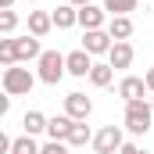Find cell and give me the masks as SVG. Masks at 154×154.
<instances>
[{
    "label": "cell",
    "mask_w": 154,
    "mask_h": 154,
    "mask_svg": "<svg viewBox=\"0 0 154 154\" xmlns=\"http://www.w3.org/2000/svg\"><path fill=\"white\" fill-rule=\"evenodd\" d=\"M50 29H54V14L50 11H29V32L32 36H50Z\"/></svg>",
    "instance_id": "4fadbf2b"
},
{
    "label": "cell",
    "mask_w": 154,
    "mask_h": 154,
    "mask_svg": "<svg viewBox=\"0 0 154 154\" xmlns=\"http://www.w3.org/2000/svg\"><path fill=\"white\" fill-rule=\"evenodd\" d=\"M7 111H11V97L4 93V97H0V115H7Z\"/></svg>",
    "instance_id": "d4e9b609"
},
{
    "label": "cell",
    "mask_w": 154,
    "mask_h": 154,
    "mask_svg": "<svg viewBox=\"0 0 154 154\" xmlns=\"http://www.w3.org/2000/svg\"><path fill=\"white\" fill-rule=\"evenodd\" d=\"M151 122H154L151 100H133V104H125V115H122L125 133H133V136H147V133H151Z\"/></svg>",
    "instance_id": "7a4b0ae2"
},
{
    "label": "cell",
    "mask_w": 154,
    "mask_h": 154,
    "mask_svg": "<svg viewBox=\"0 0 154 154\" xmlns=\"http://www.w3.org/2000/svg\"><path fill=\"white\" fill-rule=\"evenodd\" d=\"M36 75L43 86H57L61 79L68 75V61L61 50H43V57L36 61Z\"/></svg>",
    "instance_id": "3957f363"
},
{
    "label": "cell",
    "mask_w": 154,
    "mask_h": 154,
    "mask_svg": "<svg viewBox=\"0 0 154 154\" xmlns=\"http://www.w3.org/2000/svg\"><path fill=\"white\" fill-rule=\"evenodd\" d=\"M111 82H115V68H111L108 61H97V65H93V72H90V86L104 90V86H111Z\"/></svg>",
    "instance_id": "2e32d148"
},
{
    "label": "cell",
    "mask_w": 154,
    "mask_h": 154,
    "mask_svg": "<svg viewBox=\"0 0 154 154\" xmlns=\"http://www.w3.org/2000/svg\"><path fill=\"white\" fill-rule=\"evenodd\" d=\"M72 125H75V118H68V115H54L50 122H47V140H61V143H68Z\"/></svg>",
    "instance_id": "7c38bea8"
},
{
    "label": "cell",
    "mask_w": 154,
    "mask_h": 154,
    "mask_svg": "<svg viewBox=\"0 0 154 154\" xmlns=\"http://www.w3.org/2000/svg\"><path fill=\"white\" fill-rule=\"evenodd\" d=\"M39 151H43V143H36V136H29V133L14 136V151L11 154H39Z\"/></svg>",
    "instance_id": "d6986e66"
},
{
    "label": "cell",
    "mask_w": 154,
    "mask_h": 154,
    "mask_svg": "<svg viewBox=\"0 0 154 154\" xmlns=\"http://www.w3.org/2000/svg\"><path fill=\"white\" fill-rule=\"evenodd\" d=\"M97 154H118L125 147V125H100L93 133V143H90Z\"/></svg>",
    "instance_id": "277c9868"
},
{
    "label": "cell",
    "mask_w": 154,
    "mask_h": 154,
    "mask_svg": "<svg viewBox=\"0 0 154 154\" xmlns=\"http://www.w3.org/2000/svg\"><path fill=\"white\" fill-rule=\"evenodd\" d=\"M108 22H111V14L104 11V4H86V7H79V25H82V32H90V29H108Z\"/></svg>",
    "instance_id": "52a82bcc"
},
{
    "label": "cell",
    "mask_w": 154,
    "mask_h": 154,
    "mask_svg": "<svg viewBox=\"0 0 154 154\" xmlns=\"http://www.w3.org/2000/svg\"><path fill=\"white\" fill-rule=\"evenodd\" d=\"M39 154H72V147H68V143H61V140H47Z\"/></svg>",
    "instance_id": "603a6c76"
},
{
    "label": "cell",
    "mask_w": 154,
    "mask_h": 154,
    "mask_svg": "<svg viewBox=\"0 0 154 154\" xmlns=\"http://www.w3.org/2000/svg\"><path fill=\"white\" fill-rule=\"evenodd\" d=\"M151 108H154V97H151Z\"/></svg>",
    "instance_id": "f546056e"
},
{
    "label": "cell",
    "mask_w": 154,
    "mask_h": 154,
    "mask_svg": "<svg viewBox=\"0 0 154 154\" xmlns=\"http://www.w3.org/2000/svg\"><path fill=\"white\" fill-rule=\"evenodd\" d=\"M72 7H86V4H93V0H68Z\"/></svg>",
    "instance_id": "4316f807"
},
{
    "label": "cell",
    "mask_w": 154,
    "mask_h": 154,
    "mask_svg": "<svg viewBox=\"0 0 154 154\" xmlns=\"http://www.w3.org/2000/svg\"><path fill=\"white\" fill-rule=\"evenodd\" d=\"M50 14H54V29H72V25H79V7H72L68 0L61 7H54Z\"/></svg>",
    "instance_id": "5bb4252c"
},
{
    "label": "cell",
    "mask_w": 154,
    "mask_h": 154,
    "mask_svg": "<svg viewBox=\"0 0 154 154\" xmlns=\"http://www.w3.org/2000/svg\"><path fill=\"white\" fill-rule=\"evenodd\" d=\"M14 29H18V14H14V7L0 11V36H14Z\"/></svg>",
    "instance_id": "7402d4cb"
},
{
    "label": "cell",
    "mask_w": 154,
    "mask_h": 154,
    "mask_svg": "<svg viewBox=\"0 0 154 154\" xmlns=\"http://www.w3.org/2000/svg\"><path fill=\"white\" fill-rule=\"evenodd\" d=\"M147 79L143 75H122L118 79V97L122 104H133V100H147Z\"/></svg>",
    "instance_id": "8992f818"
},
{
    "label": "cell",
    "mask_w": 154,
    "mask_h": 154,
    "mask_svg": "<svg viewBox=\"0 0 154 154\" xmlns=\"http://www.w3.org/2000/svg\"><path fill=\"white\" fill-rule=\"evenodd\" d=\"M47 122H50V118L43 115V111H25V115H22V133L39 136V133H47Z\"/></svg>",
    "instance_id": "9a60e30c"
},
{
    "label": "cell",
    "mask_w": 154,
    "mask_h": 154,
    "mask_svg": "<svg viewBox=\"0 0 154 154\" xmlns=\"http://www.w3.org/2000/svg\"><path fill=\"white\" fill-rule=\"evenodd\" d=\"M65 115H68V118H75V122H86V118L93 115V100H90L86 93L72 90V93L65 97Z\"/></svg>",
    "instance_id": "9c48e42d"
},
{
    "label": "cell",
    "mask_w": 154,
    "mask_h": 154,
    "mask_svg": "<svg viewBox=\"0 0 154 154\" xmlns=\"http://www.w3.org/2000/svg\"><path fill=\"white\" fill-rule=\"evenodd\" d=\"M14 57H18V65H25V61H39V57H43L39 36H32V32L14 36Z\"/></svg>",
    "instance_id": "ba28073f"
},
{
    "label": "cell",
    "mask_w": 154,
    "mask_h": 154,
    "mask_svg": "<svg viewBox=\"0 0 154 154\" xmlns=\"http://www.w3.org/2000/svg\"><path fill=\"white\" fill-rule=\"evenodd\" d=\"M25 4H39V0H25Z\"/></svg>",
    "instance_id": "f1b7e54d"
},
{
    "label": "cell",
    "mask_w": 154,
    "mask_h": 154,
    "mask_svg": "<svg viewBox=\"0 0 154 154\" xmlns=\"http://www.w3.org/2000/svg\"><path fill=\"white\" fill-rule=\"evenodd\" d=\"M136 4H140V0H104V11H108L111 18H118V14L136 11Z\"/></svg>",
    "instance_id": "44dd1931"
},
{
    "label": "cell",
    "mask_w": 154,
    "mask_h": 154,
    "mask_svg": "<svg viewBox=\"0 0 154 154\" xmlns=\"http://www.w3.org/2000/svg\"><path fill=\"white\" fill-rule=\"evenodd\" d=\"M143 79H147V90H151V93H154V65H151V72H147V75H143Z\"/></svg>",
    "instance_id": "484cf974"
},
{
    "label": "cell",
    "mask_w": 154,
    "mask_h": 154,
    "mask_svg": "<svg viewBox=\"0 0 154 154\" xmlns=\"http://www.w3.org/2000/svg\"><path fill=\"white\" fill-rule=\"evenodd\" d=\"M118 154H147V151H143V147H136V143H125Z\"/></svg>",
    "instance_id": "cb8c5ba5"
},
{
    "label": "cell",
    "mask_w": 154,
    "mask_h": 154,
    "mask_svg": "<svg viewBox=\"0 0 154 154\" xmlns=\"http://www.w3.org/2000/svg\"><path fill=\"white\" fill-rule=\"evenodd\" d=\"M108 32H111V39H129L133 36V18H129V14H118V18H111V22H108Z\"/></svg>",
    "instance_id": "e0dca14e"
},
{
    "label": "cell",
    "mask_w": 154,
    "mask_h": 154,
    "mask_svg": "<svg viewBox=\"0 0 154 154\" xmlns=\"http://www.w3.org/2000/svg\"><path fill=\"white\" fill-rule=\"evenodd\" d=\"M7 7H14V0H0V11H7Z\"/></svg>",
    "instance_id": "83f0119b"
},
{
    "label": "cell",
    "mask_w": 154,
    "mask_h": 154,
    "mask_svg": "<svg viewBox=\"0 0 154 154\" xmlns=\"http://www.w3.org/2000/svg\"><path fill=\"white\" fill-rule=\"evenodd\" d=\"M0 65L4 68L18 65V57H14V36H0Z\"/></svg>",
    "instance_id": "ffe728a7"
},
{
    "label": "cell",
    "mask_w": 154,
    "mask_h": 154,
    "mask_svg": "<svg viewBox=\"0 0 154 154\" xmlns=\"http://www.w3.org/2000/svg\"><path fill=\"white\" fill-rule=\"evenodd\" d=\"M133 57H136L133 43H129V39H118L115 47H111V54H108V65H111L115 72H125V68L133 65Z\"/></svg>",
    "instance_id": "8fae6325"
},
{
    "label": "cell",
    "mask_w": 154,
    "mask_h": 154,
    "mask_svg": "<svg viewBox=\"0 0 154 154\" xmlns=\"http://www.w3.org/2000/svg\"><path fill=\"white\" fill-rule=\"evenodd\" d=\"M36 82H39V75L29 72V68H22V65H11V68L0 72V90L7 97H25V93H32Z\"/></svg>",
    "instance_id": "6da1fadb"
},
{
    "label": "cell",
    "mask_w": 154,
    "mask_h": 154,
    "mask_svg": "<svg viewBox=\"0 0 154 154\" xmlns=\"http://www.w3.org/2000/svg\"><path fill=\"white\" fill-rule=\"evenodd\" d=\"M86 143H93V129L86 122H75L72 133H68V147H86Z\"/></svg>",
    "instance_id": "ac0fdd59"
},
{
    "label": "cell",
    "mask_w": 154,
    "mask_h": 154,
    "mask_svg": "<svg viewBox=\"0 0 154 154\" xmlns=\"http://www.w3.org/2000/svg\"><path fill=\"white\" fill-rule=\"evenodd\" d=\"M111 47H115V39H111L108 29H90V32H82V50L93 54V57H108Z\"/></svg>",
    "instance_id": "5b68a950"
},
{
    "label": "cell",
    "mask_w": 154,
    "mask_h": 154,
    "mask_svg": "<svg viewBox=\"0 0 154 154\" xmlns=\"http://www.w3.org/2000/svg\"><path fill=\"white\" fill-rule=\"evenodd\" d=\"M65 61H68V75L72 79H90V72H93V54H86L82 47L79 50H72V54H65Z\"/></svg>",
    "instance_id": "30bf717a"
}]
</instances>
